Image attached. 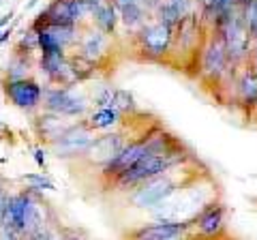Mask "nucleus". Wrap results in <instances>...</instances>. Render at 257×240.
<instances>
[{"mask_svg": "<svg viewBox=\"0 0 257 240\" xmlns=\"http://www.w3.org/2000/svg\"><path fill=\"white\" fill-rule=\"evenodd\" d=\"M15 26H18V22H11L9 26H7L3 33H0V47L7 45V43H9L11 39H13V35H15Z\"/></svg>", "mask_w": 257, "mask_h": 240, "instance_id": "c85d7f7f", "label": "nucleus"}, {"mask_svg": "<svg viewBox=\"0 0 257 240\" xmlns=\"http://www.w3.org/2000/svg\"><path fill=\"white\" fill-rule=\"evenodd\" d=\"M73 120H67L58 114H52V111H45V109H39L35 118H32V129H35V135L43 144H54L60 135L69 129V125Z\"/></svg>", "mask_w": 257, "mask_h": 240, "instance_id": "ddd939ff", "label": "nucleus"}, {"mask_svg": "<svg viewBox=\"0 0 257 240\" xmlns=\"http://www.w3.org/2000/svg\"><path fill=\"white\" fill-rule=\"evenodd\" d=\"M20 178L26 182L30 189L35 191H56V182L52 180V176H47V172H28V174H22Z\"/></svg>", "mask_w": 257, "mask_h": 240, "instance_id": "5701e85b", "label": "nucleus"}, {"mask_svg": "<svg viewBox=\"0 0 257 240\" xmlns=\"http://www.w3.org/2000/svg\"><path fill=\"white\" fill-rule=\"evenodd\" d=\"M135 41H138V50L142 56L150 62H159L172 54L174 43V28L165 26L157 20L146 22L144 26L135 33Z\"/></svg>", "mask_w": 257, "mask_h": 240, "instance_id": "39448f33", "label": "nucleus"}, {"mask_svg": "<svg viewBox=\"0 0 257 240\" xmlns=\"http://www.w3.org/2000/svg\"><path fill=\"white\" fill-rule=\"evenodd\" d=\"M199 172H193L191 165H182L165 174H159L138 189H133L128 193V204L133 208H140V210H155L167 199H172L178 191H182L191 180H195Z\"/></svg>", "mask_w": 257, "mask_h": 240, "instance_id": "7ed1b4c3", "label": "nucleus"}, {"mask_svg": "<svg viewBox=\"0 0 257 240\" xmlns=\"http://www.w3.org/2000/svg\"><path fill=\"white\" fill-rule=\"evenodd\" d=\"M50 30V35L54 37V41L58 43L67 54H71V50H75L79 43V35H82V26H45Z\"/></svg>", "mask_w": 257, "mask_h": 240, "instance_id": "f3484780", "label": "nucleus"}, {"mask_svg": "<svg viewBox=\"0 0 257 240\" xmlns=\"http://www.w3.org/2000/svg\"><path fill=\"white\" fill-rule=\"evenodd\" d=\"M67 60V54H56V56H39L37 58V69L41 71V75L45 77L47 86L56 84V77L60 73L62 62Z\"/></svg>", "mask_w": 257, "mask_h": 240, "instance_id": "aec40b11", "label": "nucleus"}, {"mask_svg": "<svg viewBox=\"0 0 257 240\" xmlns=\"http://www.w3.org/2000/svg\"><path fill=\"white\" fill-rule=\"evenodd\" d=\"M135 3H140V0H111V5H114L118 11L124 9V7H128V5H135Z\"/></svg>", "mask_w": 257, "mask_h": 240, "instance_id": "7c9ffc66", "label": "nucleus"}, {"mask_svg": "<svg viewBox=\"0 0 257 240\" xmlns=\"http://www.w3.org/2000/svg\"><path fill=\"white\" fill-rule=\"evenodd\" d=\"M37 37H39V30L35 28H26V30H22L20 37H18V41H15L13 45V54H20V56H37L39 54V41H37Z\"/></svg>", "mask_w": 257, "mask_h": 240, "instance_id": "412c9836", "label": "nucleus"}, {"mask_svg": "<svg viewBox=\"0 0 257 240\" xmlns=\"http://www.w3.org/2000/svg\"><path fill=\"white\" fill-rule=\"evenodd\" d=\"M128 142V138L124 135V131H107V133H103V135H96L94 142H92V146L86 150V155L82 157V161L86 165H90V167H101L103 165H107L111 159H114L120 150H122V146Z\"/></svg>", "mask_w": 257, "mask_h": 240, "instance_id": "1a4fd4ad", "label": "nucleus"}, {"mask_svg": "<svg viewBox=\"0 0 257 240\" xmlns=\"http://www.w3.org/2000/svg\"><path fill=\"white\" fill-rule=\"evenodd\" d=\"M234 99L240 107H244L248 111L257 109V69L253 65H248V62L238 71Z\"/></svg>", "mask_w": 257, "mask_h": 240, "instance_id": "4468645a", "label": "nucleus"}, {"mask_svg": "<svg viewBox=\"0 0 257 240\" xmlns=\"http://www.w3.org/2000/svg\"><path fill=\"white\" fill-rule=\"evenodd\" d=\"M0 240H22V234L11 225H0Z\"/></svg>", "mask_w": 257, "mask_h": 240, "instance_id": "cd10ccee", "label": "nucleus"}, {"mask_svg": "<svg viewBox=\"0 0 257 240\" xmlns=\"http://www.w3.org/2000/svg\"><path fill=\"white\" fill-rule=\"evenodd\" d=\"M189 221H155L148 225H140L124 236L126 240H182L189 238Z\"/></svg>", "mask_w": 257, "mask_h": 240, "instance_id": "f8f14e48", "label": "nucleus"}, {"mask_svg": "<svg viewBox=\"0 0 257 240\" xmlns=\"http://www.w3.org/2000/svg\"><path fill=\"white\" fill-rule=\"evenodd\" d=\"M84 120H86V125L90 127V131L107 133V131L120 129L122 123H124V116L118 114L114 107H92Z\"/></svg>", "mask_w": 257, "mask_h": 240, "instance_id": "dca6fc26", "label": "nucleus"}, {"mask_svg": "<svg viewBox=\"0 0 257 240\" xmlns=\"http://www.w3.org/2000/svg\"><path fill=\"white\" fill-rule=\"evenodd\" d=\"M37 3H39V0H30V3H28V5H26V9H32V7H35V5H37Z\"/></svg>", "mask_w": 257, "mask_h": 240, "instance_id": "473e14b6", "label": "nucleus"}, {"mask_svg": "<svg viewBox=\"0 0 257 240\" xmlns=\"http://www.w3.org/2000/svg\"><path fill=\"white\" fill-rule=\"evenodd\" d=\"M189 223H191V231H195V238L216 240L225 229V204L219 202V199H212Z\"/></svg>", "mask_w": 257, "mask_h": 240, "instance_id": "6e6552de", "label": "nucleus"}, {"mask_svg": "<svg viewBox=\"0 0 257 240\" xmlns=\"http://www.w3.org/2000/svg\"><path fill=\"white\" fill-rule=\"evenodd\" d=\"M32 159H35L39 170H47V148L45 146H37L32 150Z\"/></svg>", "mask_w": 257, "mask_h": 240, "instance_id": "bb28decb", "label": "nucleus"}, {"mask_svg": "<svg viewBox=\"0 0 257 240\" xmlns=\"http://www.w3.org/2000/svg\"><path fill=\"white\" fill-rule=\"evenodd\" d=\"M197 65H199V75H202V79H208V82H214V84H216V79L221 77L225 67L229 65L225 43L216 33H214V37L208 39L206 45H202L199 56H197Z\"/></svg>", "mask_w": 257, "mask_h": 240, "instance_id": "9d476101", "label": "nucleus"}, {"mask_svg": "<svg viewBox=\"0 0 257 240\" xmlns=\"http://www.w3.org/2000/svg\"><path fill=\"white\" fill-rule=\"evenodd\" d=\"M15 18V13L13 11H9V13H5V15H0V33H3V30L7 28V26H9V24H11V20Z\"/></svg>", "mask_w": 257, "mask_h": 240, "instance_id": "c756f323", "label": "nucleus"}, {"mask_svg": "<svg viewBox=\"0 0 257 240\" xmlns=\"http://www.w3.org/2000/svg\"><path fill=\"white\" fill-rule=\"evenodd\" d=\"M94 138L96 133L90 131V127L86 125L84 118H79V120H73L69 125V129L54 144H50V150L60 161H73V159H82L86 155V150L92 146Z\"/></svg>", "mask_w": 257, "mask_h": 240, "instance_id": "423d86ee", "label": "nucleus"}, {"mask_svg": "<svg viewBox=\"0 0 257 240\" xmlns=\"http://www.w3.org/2000/svg\"><path fill=\"white\" fill-rule=\"evenodd\" d=\"M37 41H39V56H56V54H67V52H64L58 43L54 41V37L50 35V30H47V28H41V30H39Z\"/></svg>", "mask_w": 257, "mask_h": 240, "instance_id": "393cba45", "label": "nucleus"}, {"mask_svg": "<svg viewBox=\"0 0 257 240\" xmlns=\"http://www.w3.org/2000/svg\"><path fill=\"white\" fill-rule=\"evenodd\" d=\"M75 52L90 62H94V65L103 67V62L111 54V37L105 35L103 30L94 28L92 24L90 26L86 24V26H82V35H79V43L75 47Z\"/></svg>", "mask_w": 257, "mask_h": 240, "instance_id": "9b49d317", "label": "nucleus"}, {"mask_svg": "<svg viewBox=\"0 0 257 240\" xmlns=\"http://www.w3.org/2000/svg\"><path fill=\"white\" fill-rule=\"evenodd\" d=\"M118 18H120V24L135 35L144 24H146V9H144L140 3H135V5H128V7H124V9H120Z\"/></svg>", "mask_w": 257, "mask_h": 240, "instance_id": "6ab92c4d", "label": "nucleus"}, {"mask_svg": "<svg viewBox=\"0 0 257 240\" xmlns=\"http://www.w3.org/2000/svg\"><path fill=\"white\" fill-rule=\"evenodd\" d=\"M111 107H114L118 114H122L124 118L126 116H135L140 111L138 103H135V97L124 88H116L114 90V99H111Z\"/></svg>", "mask_w": 257, "mask_h": 240, "instance_id": "4be33fe9", "label": "nucleus"}, {"mask_svg": "<svg viewBox=\"0 0 257 240\" xmlns=\"http://www.w3.org/2000/svg\"><path fill=\"white\" fill-rule=\"evenodd\" d=\"M212 199H216V187L208 180V174H199L172 199L150 212L157 221H191Z\"/></svg>", "mask_w": 257, "mask_h": 240, "instance_id": "f03ea898", "label": "nucleus"}, {"mask_svg": "<svg viewBox=\"0 0 257 240\" xmlns=\"http://www.w3.org/2000/svg\"><path fill=\"white\" fill-rule=\"evenodd\" d=\"M37 67L35 56H20V54H11V60L7 62L5 69V79H24L30 77L32 69Z\"/></svg>", "mask_w": 257, "mask_h": 240, "instance_id": "a211bd4d", "label": "nucleus"}, {"mask_svg": "<svg viewBox=\"0 0 257 240\" xmlns=\"http://www.w3.org/2000/svg\"><path fill=\"white\" fill-rule=\"evenodd\" d=\"M191 163H195V159H193L191 150L180 142L178 146H174L172 150H167L163 155H148L140 159L135 165L116 174L107 185L114 187L116 191H122V193H131L133 189H138L146 180L155 178V176L176 170V167H182V165H191Z\"/></svg>", "mask_w": 257, "mask_h": 240, "instance_id": "f257e3e1", "label": "nucleus"}, {"mask_svg": "<svg viewBox=\"0 0 257 240\" xmlns=\"http://www.w3.org/2000/svg\"><path fill=\"white\" fill-rule=\"evenodd\" d=\"M114 86L109 84H99L92 88L90 94V105L92 107H111V99H114Z\"/></svg>", "mask_w": 257, "mask_h": 240, "instance_id": "b1692460", "label": "nucleus"}, {"mask_svg": "<svg viewBox=\"0 0 257 240\" xmlns=\"http://www.w3.org/2000/svg\"><path fill=\"white\" fill-rule=\"evenodd\" d=\"M248 3H253V0H231V5L238 7V9H244V7H246Z\"/></svg>", "mask_w": 257, "mask_h": 240, "instance_id": "2f4dec72", "label": "nucleus"}, {"mask_svg": "<svg viewBox=\"0 0 257 240\" xmlns=\"http://www.w3.org/2000/svg\"><path fill=\"white\" fill-rule=\"evenodd\" d=\"M86 7L90 11L92 26L103 30L109 37H114L120 26V18H118V9L111 5V0H86Z\"/></svg>", "mask_w": 257, "mask_h": 240, "instance_id": "2eb2a0df", "label": "nucleus"}, {"mask_svg": "<svg viewBox=\"0 0 257 240\" xmlns=\"http://www.w3.org/2000/svg\"><path fill=\"white\" fill-rule=\"evenodd\" d=\"M43 84L35 77L24 79H3V94L7 103L26 114H37L43 103Z\"/></svg>", "mask_w": 257, "mask_h": 240, "instance_id": "0eeeda50", "label": "nucleus"}, {"mask_svg": "<svg viewBox=\"0 0 257 240\" xmlns=\"http://www.w3.org/2000/svg\"><path fill=\"white\" fill-rule=\"evenodd\" d=\"M41 109L58 114L67 120L86 118L92 109L90 97L79 88H64V86H45L43 88V103Z\"/></svg>", "mask_w": 257, "mask_h": 240, "instance_id": "20e7f679", "label": "nucleus"}, {"mask_svg": "<svg viewBox=\"0 0 257 240\" xmlns=\"http://www.w3.org/2000/svg\"><path fill=\"white\" fill-rule=\"evenodd\" d=\"M9 195H11V191L7 189V180L0 176V225H3V221H5V210H7Z\"/></svg>", "mask_w": 257, "mask_h": 240, "instance_id": "a878e982", "label": "nucleus"}]
</instances>
